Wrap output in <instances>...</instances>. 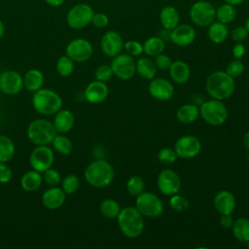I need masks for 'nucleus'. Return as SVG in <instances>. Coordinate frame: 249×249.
Masks as SVG:
<instances>
[{"label": "nucleus", "mask_w": 249, "mask_h": 249, "mask_svg": "<svg viewBox=\"0 0 249 249\" xmlns=\"http://www.w3.org/2000/svg\"><path fill=\"white\" fill-rule=\"evenodd\" d=\"M205 89L211 98L223 101L233 94L235 90L234 78L226 71L216 70L206 78Z\"/></svg>", "instance_id": "obj_1"}, {"label": "nucleus", "mask_w": 249, "mask_h": 249, "mask_svg": "<svg viewBox=\"0 0 249 249\" xmlns=\"http://www.w3.org/2000/svg\"><path fill=\"white\" fill-rule=\"evenodd\" d=\"M117 222L122 233L128 238H136L144 231V216L135 206L122 208L117 216Z\"/></svg>", "instance_id": "obj_2"}, {"label": "nucleus", "mask_w": 249, "mask_h": 249, "mask_svg": "<svg viewBox=\"0 0 249 249\" xmlns=\"http://www.w3.org/2000/svg\"><path fill=\"white\" fill-rule=\"evenodd\" d=\"M85 179L94 188H105L109 186L115 177L114 167L106 160H95L85 169Z\"/></svg>", "instance_id": "obj_3"}, {"label": "nucleus", "mask_w": 249, "mask_h": 249, "mask_svg": "<svg viewBox=\"0 0 249 249\" xmlns=\"http://www.w3.org/2000/svg\"><path fill=\"white\" fill-rule=\"evenodd\" d=\"M34 109L46 116L53 115L62 107V99L58 93L49 89H40L34 91L32 96Z\"/></svg>", "instance_id": "obj_4"}, {"label": "nucleus", "mask_w": 249, "mask_h": 249, "mask_svg": "<svg viewBox=\"0 0 249 249\" xmlns=\"http://www.w3.org/2000/svg\"><path fill=\"white\" fill-rule=\"evenodd\" d=\"M56 134L57 130L53 123L45 119H36L27 127L28 139L36 145H48L52 143Z\"/></svg>", "instance_id": "obj_5"}, {"label": "nucleus", "mask_w": 249, "mask_h": 249, "mask_svg": "<svg viewBox=\"0 0 249 249\" xmlns=\"http://www.w3.org/2000/svg\"><path fill=\"white\" fill-rule=\"evenodd\" d=\"M199 116L208 124L219 126L227 121L229 111L222 100L211 98L201 104L199 107Z\"/></svg>", "instance_id": "obj_6"}, {"label": "nucleus", "mask_w": 249, "mask_h": 249, "mask_svg": "<svg viewBox=\"0 0 249 249\" xmlns=\"http://www.w3.org/2000/svg\"><path fill=\"white\" fill-rule=\"evenodd\" d=\"M192 22L198 27H207L216 19V8L206 0L195 2L189 12Z\"/></svg>", "instance_id": "obj_7"}, {"label": "nucleus", "mask_w": 249, "mask_h": 249, "mask_svg": "<svg viewBox=\"0 0 249 249\" xmlns=\"http://www.w3.org/2000/svg\"><path fill=\"white\" fill-rule=\"evenodd\" d=\"M135 197V207L144 217L157 218L163 212V203L157 195L144 191Z\"/></svg>", "instance_id": "obj_8"}, {"label": "nucleus", "mask_w": 249, "mask_h": 249, "mask_svg": "<svg viewBox=\"0 0 249 249\" xmlns=\"http://www.w3.org/2000/svg\"><path fill=\"white\" fill-rule=\"evenodd\" d=\"M93 14L94 11L89 4H76L67 12L66 22L72 29H82L91 22Z\"/></svg>", "instance_id": "obj_9"}, {"label": "nucleus", "mask_w": 249, "mask_h": 249, "mask_svg": "<svg viewBox=\"0 0 249 249\" xmlns=\"http://www.w3.org/2000/svg\"><path fill=\"white\" fill-rule=\"evenodd\" d=\"M112 58L110 66L115 76L124 81H128L134 77L136 73V61L133 56L121 53Z\"/></svg>", "instance_id": "obj_10"}, {"label": "nucleus", "mask_w": 249, "mask_h": 249, "mask_svg": "<svg viewBox=\"0 0 249 249\" xmlns=\"http://www.w3.org/2000/svg\"><path fill=\"white\" fill-rule=\"evenodd\" d=\"M65 53L74 62H85L92 56L93 47L87 39L76 38L68 43Z\"/></svg>", "instance_id": "obj_11"}, {"label": "nucleus", "mask_w": 249, "mask_h": 249, "mask_svg": "<svg viewBox=\"0 0 249 249\" xmlns=\"http://www.w3.org/2000/svg\"><path fill=\"white\" fill-rule=\"evenodd\" d=\"M174 150L180 159H194L200 153L201 143L195 135H183L176 140Z\"/></svg>", "instance_id": "obj_12"}, {"label": "nucleus", "mask_w": 249, "mask_h": 249, "mask_svg": "<svg viewBox=\"0 0 249 249\" xmlns=\"http://www.w3.org/2000/svg\"><path fill=\"white\" fill-rule=\"evenodd\" d=\"M54 160V155L47 145H38L30 154L29 163L31 167L39 172L51 168Z\"/></svg>", "instance_id": "obj_13"}, {"label": "nucleus", "mask_w": 249, "mask_h": 249, "mask_svg": "<svg viewBox=\"0 0 249 249\" xmlns=\"http://www.w3.org/2000/svg\"><path fill=\"white\" fill-rule=\"evenodd\" d=\"M159 191L164 196L177 194L181 188V179L179 175L170 168L162 169L157 178Z\"/></svg>", "instance_id": "obj_14"}, {"label": "nucleus", "mask_w": 249, "mask_h": 249, "mask_svg": "<svg viewBox=\"0 0 249 249\" xmlns=\"http://www.w3.org/2000/svg\"><path fill=\"white\" fill-rule=\"evenodd\" d=\"M100 49L102 53L109 57L120 54L124 50V40L121 34L115 30L105 32L100 40Z\"/></svg>", "instance_id": "obj_15"}, {"label": "nucleus", "mask_w": 249, "mask_h": 249, "mask_svg": "<svg viewBox=\"0 0 249 249\" xmlns=\"http://www.w3.org/2000/svg\"><path fill=\"white\" fill-rule=\"evenodd\" d=\"M23 88V78L14 70H6L0 74V90L7 95H15Z\"/></svg>", "instance_id": "obj_16"}, {"label": "nucleus", "mask_w": 249, "mask_h": 249, "mask_svg": "<svg viewBox=\"0 0 249 249\" xmlns=\"http://www.w3.org/2000/svg\"><path fill=\"white\" fill-rule=\"evenodd\" d=\"M148 91L152 97L160 101H168L174 94L173 85L164 78H153L150 80Z\"/></svg>", "instance_id": "obj_17"}, {"label": "nucleus", "mask_w": 249, "mask_h": 249, "mask_svg": "<svg viewBox=\"0 0 249 249\" xmlns=\"http://www.w3.org/2000/svg\"><path fill=\"white\" fill-rule=\"evenodd\" d=\"M196 36V30L191 24L179 23L171 30L170 41L178 47H187L195 41Z\"/></svg>", "instance_id": "obj_18"}, {"label": "nucleus", "mask_w": 249, "mask_h": 249, "mask_svg": "<svg viewBox=\"0 0 249 249\" xmlns=\"http://www.w3.org/2000/svg\"><path fill=\"white\" fill-rule=\"evenodd\" d=\"M109 94V89L104 82L93 81L89 83L85 89V97L91 104H99L106 100Z\"/></svg>", "instance_id": "obj_19"}, {"label": "nucleus", "mask_w": 249, "mask_h": 249, "mask_svg": "<svg viewBox=\"0 0 249 249\" xmlns=\"http://www.w3.org/2000/svg\"><path fill=\"white\" fill-rule=\"evenodd\" d=\"M213 204L218 213L231 214L235 209L236 199L231 192L223 190L215 195Z\"/></svg>", "instance_id": "obj_20"}, {"label": "nucleus", "mask_w": 249, "mask_h": 249, "mask_svg": "<svg viewBox=\"0 0 249 249\" xmlns=\"http://www.w3.org/2000/svg\"><path fill=\"white\" fill-rule=\"evenodd\" d=\"M65 196L66 194L61 188L52 187L45 191L43 194L42 203L46 208L50 210H55L62 206L65 201Z\"/></svg>", "instance_id": "obj_21"}, {"label": "nucleus", "mask_w": 249, "mask_h": 249, "mask_svg": "<svg viewBox=\"0 0 249 249\" xmlns=\"http://www.w3.org/2000/svg\"><path fill=\"white\" fill-rule=\"evenodd\" d=\"M169 70V75L176 84H185L191 77V69L187 62L183 60L172 61Z\"/></svg>", "instance_id": "obj_22"}, {"label": "nucleus", "mask_w": 249, "mask_h": 249, "mask_svg": "<svg viewBox=\"0 0 249 249\" xmlns=\"http://www.w3.org/2000/svg\"><path fill=\"white\" fill-rule=\"evenodd\" d=\"M160 22L164 29L172 30L180 22V15L178 10L173 6H165L160 12Z\"/></svg>", "instance_id": "obj_23"}, {"label": "nucleus", "mask_w": 249, "mask_h": 249, "mask_svg": "<svg viewBox=\"0 0 249 249\" xmlns=\"http://www.w3.org/2000/svg\"><path fill=\"white\" fill-rule=\"evenodd\" d=\"M75 123V118L72 112L66 109H60L55 113L53 124L57 132H68L72 129Z\"/></svg>", "instance_id": "obj_24"}, {"label": "nucleus", "mask_w": 249, "mask_h": 249, "mask_svg": "<svg viewBox=\"0 0 249 249\" xmlns=\"http://www.w3.org/2000/svg\"><path fill=\"white\" fill-rule=\"evenodd\" d=\"M199 117V108L191 103L180 106L176 111L177 120L183 124H190L195 123Z\"/></svg>", "instance_id": "obj_25"}, {"label": "nucleus", "mask_w": 249, "mask_h": 249, "mask_svg": "<svg viewBox=\"0 0 249 249\" xmlns=\"http://www.w3.org/2000/svg\"><path fill=\"white\" fill-rule=\"evenodd\" d=\"M207 35L209 40L214 44H222L229 37V28L227 24L222 23L218 20H214L210 25L207 26Z\"/></svg>", "instance_id": "obj_26"}, {"label": "nucleus", "mask_w": 249, "mask_h": 249, "mask_svg": "<svg viewBox=\"0 0 249 249\" xmlns=\"http://www.w3.org/2000/svg\"><path fill=\"white\" fill-rule=\"evenodd\" d=\"M157 70L158 68L155 61L150 56H142L136 61V72L145 80H152L155 78Z\"/></svg>", "instance_id": "obj_27"}, {"label": "nucleus", "mask_w": 249, "mask_h": 249, "mask_svg": "<svg viewBox=\"0 0 249 249\" xmlns=\"http://www.w3.org/2000/svg\"><path fill=\"white\" fill-rule=\"evenodd\" d=\"M44 84V75L38 69L28 70L23 77V87L29 91H36L42 89Z\"/></svg>", "instance_id": "obj_28"}, {"label": "nucleus", "mask_w": 249, "mask_h": 249, "mask_svg": "<svg viewBox=\"0 0 249 249\" xmlns=\"http://www.w3.org/2000/svg\"><path fill=\"white\" fill-rule=\"evenodd\" d=\"M231 231L237 241L241 243L249 242V219L244 217L235 219L231 227Z\"/></svg>", "instance_id": "obj_29"}, {"label": "nucleus", "mask_w": 249, "mask_h": 249, "mask_svg": "<svg viewBox=\"0 0 249 249\" xmlns=\"http://www.w3.org/2000/svg\"><path fill=\"white\" fill-rule=\"evenodd\" d=\"M43 178L39 171L29 170L25 172L20 179V186L26 192H34L39 189Z\"/></svg>", "instance_id": "obj_30"}, {"label": "nucleus", "mask_w": 249, "mask_h": 249, "mask_svg": "<svg viewBox=\"0 0 249 249\" xmlns=\"http://www.w3.org/2000/svg\"><path fill=\"white\" fill-rule=\"evenodd\" d=\"M165 49V41L160 36L149 37L143 44V52L147 56L155 57L156 55L163 53Z\"/></svg>", "instance_id": "obj_31"}, {"label": "nucleus", "mask_w": 249, "mask_h": 249, "mask_svg": "<svg viewBox=\"0 0 249 249\" xmlns=\"http://www.w3.org/2000/svg\"><path fill=\"white\" fill-rule=\"evenodd\" d=\"M237 17V12L234 6L225 3L216 9V19L222 23L228 24L232 22Z\"/></svg>", "instance_id": "obj_32"}, {"label": "nucleus", "mask_w": 249, "mask_h": 249, "mask_svg": "<svg viewBox=\"0 0 249 249\" xmlns=\"http://www.w3.org/2000/svg\"><path fill=\"white\" fill-rule=\"evenodd\" d=\"M120 203L113 198H106L102 200L99 206V211L101 215L107 219L117 218L121 211Z\"/></svg>", "instance_id": "obj_33"}, {"label": "nucleus", "mask_w": 249, "mask_h": 249, "mask_svg": "<svg viewBox=\"0 0 249 249\" xmlns=\"http://www.w3.org/2000/svg\"><path fill=\"white\" fill-rule=\"evenodd\" d=\"M15 144L6 135H0V162H8L15 155Z\"/></svg>", "instance_id": "obj_34"}, {"label": "nucleus", "mask_w": 249, "mask_h": 249, "mask_svg": "<svg viewBox=\"0 0 249 249\" xmlns=\"http://www.w3.org/2000/svg\"><path fill=\"white\" fill-rule=\"evenodd\" d=\"M126 191L129 195L133 196H137L145 190V182L143 178L139 175H133L130 176L125 184Z\"/></svg>", "instance_id": "obj_35"}, {"label": "nucleus", "mask_w": 249, "mask_h": 249, "mask_svg": "<svg viewBox=\"0 0 249 249\" xmlns=\"http://www.w3.org/2000/svg\"><path fill=\"white\" fill-rule=\"evenodd\" d=\"M53 149L62 155H68L72 151V142L71 140L62 134L55 135L53 140L52 141Z\"/></svg>", "instance_id": "obj_36"}, {"label": "nucleus", "mask_w": 249, "mask_h": 249, "mask_svg": "<svg viewBox=\"0 0 249 249\" xmlns=\"http://www.w3.org/2000/svg\"><path fill=\"white\" fill-rule=\"evenodd\" d=\"M56 71L62 77H67L74 71V61L67 55L60 56L56 61Z\"/></svg>", "instance_id": "obj_37"}, {"label": "nucleus", "mask_w": 249, "mask_h": 249, "mask_svg": "<svg viewBox=\"0 0 249 249\" xmlns=\"http://www.w3.org/2000/svg\"><path fill=\"white\" fill-rule=\"evenodd\" d=\"M169 206L172 210H174L176 212H184L189 208L190 203L187 198L178 195V193H177V194L170 196Z\"/></svg>", "instance_id": "obj_38"}, {"label": "nucleus", "mask_w": 249, "mask_h": 249, "mask_svg": "<svg viewBox=\"0 0 249 249\" xmlns=\"http://www.w3.org/2000/svg\"><path fill=\"white\" fill-rule=\"evenodd\" d=\"M79 179L74 174H69L65 176L62 180V190L66 195H72L79 189Z\"/></svg>", "instance_id": "obj_39"}, {"label": "nucleus", "mask_w": 249, "mask_h": 249, "mask_svg": "<svg viewBox=\"0 0 249 249\" xmlns=\"http://www.w3.org/2000/svg\"><path fill=\"white\" fill-rule=\"evenodd\" d=\"M177 154L173 148L164 147L158 153V160L162 164H171L177 160Z\"/></svg>", "instance_id": "obj_40"}, {"label": "nucleus", "mask_w": 249, "mask_h": 249, "mask_svg": "<svg viewBox=\"0 0 249 249\" xmlns=\"http://www.w3.org/2000/svg\"><path fill=\"white\" fill-rule=\"evenodd\" d=\"M124 49L131 56H140L143 52V44L135 40H129L124 43Z\"/></svg>", "instance_id": "obj_41"}, {"label": "nucleus", "mask_w": 249, "mask_h": 249, "mask_svg": "<svg viewBox=\"0 0 249 249\" xmlns=\"http://www.w3.org/2000/svg\"><path fill=\"white\" fill-rule=\"evenodd\" d=\"M113 70L110 65L101 64L94 71V77L97 81L106 83L113 77Z\"/></svg>", "instance_id": "obj_42"}, {"label": "nucleus", "mask_w": 249, "mask_h": 249, "mask_svg": "<svg viewBox=\"0 0 249 249\" xmlns=\"http://www.w3.org/2000/svg\"><path fill=\"white\" fill-rule=\"evenodd\" d=\"M245 66L243 64V62L240 59H234L232 61H231L226 68V72L231 76L232 78H236L238 76H240L243 72H244Z\"/></svg>", "instance_id": "obj_43"}, {"label": "nucleus", "mask_w": 249, "mask_h": 249, "mask_svg": "<svg viewBox=\"0 0 249 249\" xmlns=\"http://www.w3.org/2000/svg\"><path fill=\"white\" fill-rule=\"evenodd\" d=\"M44 181L51 187L56 186L60 182V174L56 169L49 168L44 171Z\"/></svg>", "instance_id": "obj_44"}, {"label": "nucleus", "mask_w": 249, "mask_h": 249, "mask_svg": "<svg viewBox=\"0 0 249 249\" xmlns=\"http://www.w3.org/2000/svg\"><path fill=\"white\" fill-rule=\"evenodd\" d=\"M94 27L96 28H99V29H102V28H105L108 24H109V18L106 14L104 13H94L93 14V17H92V19H91V22H90Z\"/></svg>", "instance_id": "obj_45"}, {"label": "nucleus", "mask_w": 249, "mask_h": 249, "mask_svg": "<svg viewBox=\"0 0 249 249\" xmlns=\"http://www.w3.org/2000/svg\"><path fill=\"white\" fill-rule=\"evenodd\" d=\"M154 61H155V64H156L157 68L160 69V70H168L171 66V63H172L171 58L163 53L156 55Z\"/></svg>", "instance_id": "obj_46"}, {"label": "nucleus", "mask_w": 249, "mask_h": 249, "mask_svg": "<svg viewBox=\"0 0 249 249\" xmlns=\"http://www.w3.org/2000/svg\"><path fill=\"white\" fill-rule=\"evenodd\" d=\"M249 33L245 26H237L232 29L231 36L234 42H243L247 39Z\"/></svg>", "instance_id": "obj_47"}, {"label": "nucleus", "mask_w": 249, "mask_h": 249, "mask_svg": "<svg viewBox=\"0 0 249 249\" xmlns=\"http://www.w3.org/2000/svg\"><path fill=\"white\" fill-rule=\"evenodd\" d=\"M13 177V171L10 166L5 164V162H0V183L6 184L11 181Z\"/></svg>", "instance_id": "obj_48"}, {"label": "nucleus", "mask_w": 249, "mask_h": 249, "mask_svg": "<svg viewBox=\"0 0 249 249\" xmlns=\"http://www.w3.org/2000/svg\"><path fill=\"white\" fill-rule=\"evenodd\" d=\"M245 52H246V49L242 42H236L234 44V46L232 48V54H233L234 58L240 59L245 54Z\"/></svg>", "instance_id": "obj_49"}, {"label": "nucleus", "mask_w": 249, "mask_h": 249, "mask_svg": "<svg viewBox=\"0 0 249 249\" xmlns=\"http://www.w3.org/2000/svg\"><path fill=\"white\" fill-rule=\"evenodd\" d=\"M233 222L234 220L231 214H221V217L219 219V223L221 227L224 229H231Z\"/></svg>", "instance_id": "obj_50"}, {"label": "nucleus", "mask_w": 249, "mask_h": 249, "mask_svg": "<svg viewBox=\"0 0 249 249\" xmlns=\"http://www.w3.org/2000/svg\"><path fill=\"white\" fill-rule=\"evenodd\" d=\"M44 1H45L49 6H52V7L56 8V7L61 6V5L64 3L65 0H44Z\"/></svg>", "instance_id": "obj_51"}, {"label": "nucleus", "mask_w": 249, "mask_h": 249, "mask_svg": "<svg viewBox=\"0 0 249 249\" xmlns=\"http://www.w3.org/2000/svg\"><path fill=\"white\" fill-rule=\"evenodd\" d=\"M224 1H225V3L231 4V5L234 6V7H236V6H239V5L243 4L245 0H224Z\"/></svg>", "instance_id": "obj_52"}, {"label": "nucleus", "mask_w": 249, "mask_h": 249, "mask_svg": "<svg viewBox=\"0 0 249 249\" xmlns=\"http://www.w3.org/2000/svg\"><path fill=\"white\" fill-rule=\"evenodd\" d=\"M243 143H244V146H245L246 150L249 153V130L243 136Z\"/></svg>", "instance_id": "obj_53"}, {"label": "nucleus", "mask_w": 249, "mask_h": 249, "mask_svg": "<svg viewBox=\"0 0 249 249\" xmlns=\"http://www.w3.org/2000/svg\"><path fill=\"white\" fill-rule=\"evenodd\" d=\"M4 33H5V25H4L3 21L0 19V38L3 37Z\"/></svg>", "instance_id": "obj_54"}, {"label": "nucleus", "mask_w": 249, "mask_h": 249, "mask_svg": "<svg viewBox=\"0 0 249 249\" xmlns=\"http://www.w3.org/2000/svg\"><path fill=\"white\" fill-rule=\"evenodd\" d=\"M244 26H245V28L247 29V31H248V33H249V17L246 18V20H245V24H244Z\"/></svg>", "instance_id": "obj_55"}, {"label": "nucleus", "mask_w": 249, "mask_h": 249, "mask_svg": "<svg viewBox=\"0 0 249 249\" xmlns=\"http://www.w3.org/2000/svg\"><path fill=\"white\" fill-rule=\"evenodd\" d=\"M248 160H249V155H248Z\"/></svg>", "instance_id": "obj_56"}]
</instances>
